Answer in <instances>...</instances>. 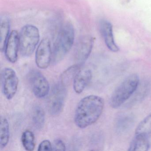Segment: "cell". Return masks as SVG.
I'll use <instances>...</instances> for the list:
<instances>
[{
	"instance_id": "4",
	"label": "cell",
	"mask_w": 151,
	"mask_h": 151,
	"mask_svg": "<svg viewBox=\"0 0 151 151\" xmlns=\"http://www.w3.org/2000/svg\"><path fill=\"white\" fill-rule=\"evenodd\" d=\"M39 40V31L37 27L32 25L24 26L19 36V47L21 54L25 57L31 55Z\"/></svg>"
},
{
	"instance_id": "5",
	"label": "cell",
	"mask_w": 151,
	"mask_h": 151,
	"mask_svg": "<svg viewBox=\"0 0 151 151\" xmlns=\"http://www.w3.org/2000/svg\"><path fill=\"white\" fill-rule=\"evenodd\" d=\"M66 86L60 82L53 87L47 99L48 112L52 115H56L62 111L66 96Z\"/></svg>"
},
{
	"instance_id": "13",
	"label": "cell",
	"mask_w": 151,
	"mask_h": 151,
	"mask_svg": "<svg viewBox=\"0 0 151 151\" xmlns=\"http://www.w3.org/2000/svg\"><path fill=\"white\" fill-rule=\"evenodd\" d=\"M150 147L149 138L140 134H135V137L130 145L129 151H146Z\"/></svg>"
},
{
	"instance_id": "18",
	"label": "cell",
	"mask_w": 151,
	"mask_h": 151,
	"mask_svg": "<svg viewBox=\"0 0 151 151\" xmlns=\"http://www.w3.org/2000/svg\"><path fill=\"white\" fill-rule=\"evenodd\" d=\"M135 134L144 135L149 138L151 137V113L139 124Z\"/></svg>"
},
{
	"instance_id": "2",
	"label": "cell",
	"mask_w": 151,
	"mask_h": 151,
	"mask_svg": "<svg viewBox=\"0 0 151 151\" xmlns=\"http://www.w3.org/2000/svg\"><path fill=\"white\" fill-rule=\"evenodd\" d=\"M74 28L67 24L61 29L54 44L52 51V60L54 63L60 61L68 52L74 43Z\"/></svg>"
},
{
	"instance_id": "16",
	"label": "cell",
	"mask_w": 151,
	"mask_h": 151,
	"mask_svg": "<svg viewBox=\"0 0 151 151\" xmlns=\"http://www.w3.org/2000/svg\"><path fill=\"white\" fill-rule=\"evenodd\" d=\"M32 120L34 126L38 129L44 127L45 120V115L44 109L40 106L33 108L32 112Z\"/></svg>"
},
{
	"instance_id": "3",
	"label": "cell",
	"mask_w": 151,
	"mask_h": 151,
	"mask_svg": "<svg viewBox=\"0 0 151 151\" xmlns=\"http://www.w3.org/2000/svg\"><path fill=\"white\" fill-rule=\"evenodd\" d=\"M139 82V77L137 74H132L128 76L112 94L110 100L111 106L113 108L121 106L135 92Z\"/></svg>"
},
{
	"instance_id": "11",
	"label": "cell",
	"mask_w": 151,
	"mask_h": 151,
	"mask_svg": "<svg viewBox=\"0 0 151 151\" xmlns=\"http://www.w3.org/2000/svg\"><path fill=\"white\" fill-rule=\"evenodd\" d=\"M100 30L108 48L112 52H118L119 47L114 41L111 24L108 21H101L100 24Z\"/></svg>"
},
{
	"instance_id": "12",
	"label": "cell",
	"mask_w": 151,
	"mask_h": 151,
	"mask_svg": "<svg viewBox=\"0 0 151 151\" xmlns=\"http://www.w3.org/2000/svg\"><path fill=\"white\" fill-rule=\"evenodd\" d=\"M92 77L91 71L88 69H83L79 70L73 80V88L76 93L83 92Z\"/></svg>"
},
{
	"instance_id": "21",
	"label": "cell",
	"mask_w": 151,
	"mask_h": 151,
	"mask_svg": "<svg viewBox=\"0 0 151 151\" xmlns=\"http://www.w3.org/2000/svg\"><path fill=\"white\" fill-rule=\"evenodd\" d=\"M52 150V145L51 142L47 139L42 141L40 144L38 151H51Z\"/></svg>"
},
{
	"instance_id": "17",
	"label": "cell",
	"mask_w": 151,
	"mask_h": 151,
	"mask_svg": "<svg viewBox=\"0 0 151 151\" xmlns=\"http://www.w3.org/2000/svg\"><path fill=\"white\" fill-rule=\"evenodd\" d=\"M79 66L78 64H76L67 69L62 74L60 82L65 86L69 84L72 80H74L76 75L80 70Z\"/></svg>"
},
{
	"instance_id": "15",
	"label": "cell",
	"mask_w": 151,
	"mask_h": 151,
	"mask_svg": "<svg viewBox=\"0 0 151 151\" xmlns=\"http://www.w3.org/2000/svg\"><path fill=\"white\" fill-rule=\"evenodd\" d=\"M10 130L8 120L5 116H1L0 123V147L5 148L9 142Z\"/></svg>"
},
{
	"instance_id": "7",
	"label": "cell",
	"mask_w": 151,
	"mask_h": 151,
	"mask_svg": "<svg viewBox=\"0 0 151 151\" xmlns=\"http://www.w3.org/2000/svg\"><path fill=\"white\" fill-rule=\"evenodd\" d=\"M28 78L32 92L37 98H45L49 93V83L41 72L37 70H32L29 73Z\"/></svg>"
},
{
	"instance_id": "8",
	"label": "cell",
	"mask_w": 151,
	"mask_h": 151,
	"mask_svg": "<svg viewBox=\"0 0 151 151\" xmlns=\"http://www.w3.org/2000/svg\"><path fill=\"white\" fill-rule=\"evenodd\" d=\"M35 57L39 68L45 69L49 67L52 60V51L48 39L46 38L41 40L36 51Z\"/></svg>"
},
{
	"instance_id": "9",
	"label": "cell",
	"mask_w": 151,
	"mask_h": 151,
	"mask_svg": "<svg viewBox=\"0 0 151 151\" xmlns=\"http://www.w3.org/2000/svg\"><path fill=\"white\" fill-rule=\"evenodd\" d=\"M93 45V39L91 36L82 37L77 43L75 53V58L78 65L85 62L90 56Z\"/></svg>"
},
{
	"instance_id": "10",
	"label": "cell",
	"mask_w": 151,
	"mask_h": 151,
	"mask_svg": "<svg viewBox=\"0 0 151 151\" xmlns=\"http://www.w3.org/2000/svg\"><path fill=\"white\" fill-rule=\"evenodd\" d=\"M19 47V35L16 31H13L8 38L4 49L6 59L11 63H15L17 61Z\"/></svg>"
},
{
	"instance_id": "1",
	"label": "cell",
	"mask_w": 151,
	"mask_h": 151,
	"mask_svg": "<svg viewBox=\"0 0 151 151\" xmlns=\"http://www.w3.org/2000/svg\"><path fill=\"white\" fill-rule=\"evenodd\" d=\"M104 107V100L99 96L90 95L83 98L75 111L76 125L80 129H85L93 124L100 117Z\"/></svg>"
},
{
	"instance_id": "14",
	"label": "cell",
	"mask_w": 151,
	"mask_h": 151,
	"mask_svg": "<svg viewBox=\"0 0 151 151\" xmlns=\"http://www.w3.org/2000/svg\"><path fill=\"white\" fill-rule=\"evenodd\" d=\"M10 22L6 16H1L0 18V49H5V46L9 37Z\"/></svg>"
},
{
	"instance_id": "6",
	"label": "cell",
	"mask_w": 151,
	"mask_h": 151,
	"mask_svg": "<svg viewBox=\"0 0 151 151\" xmlns=\"http://www.w3.org/2000/svg\"><path fill=\"white\" fill-rule=\"evenodd\" d=\"M1 80L3 94L7 99L14 97L18 89V77L13 69L4 68L1 70Z\"/></svg>"
},
{
	"instance_id": "19",
	"label": "cell",
	"mask_w": 151,
	"mask_h": 151,
	"mask_svg": "<svg viewBox=\"0 0 151 151\" xmlns=\"http://www.w3.org/2000/svg\"><path fill=\"white\" fill-rule=\"evenodd\" d=\"M22 143L25 150L28 151H33L35 149L36 143L34 133L31 131L26 130L22 134Z\"/></svg>"
},
{
	"instance_id": "20",
	"label": "cell",
	"mask_w": 151,
	"mask_h": 151,
	"mask_svg": "<svg viewBox=\"0 0 151 151\" xmlns=\"http://www.w3.org/2000/svg\"><path fill=\"white\" fill-rule=\"evenodd\" d=\"M52 145V150L54 151H65L66 147L62 140L57 139L54 141Z\"/></svg>"
}]
</instances>
